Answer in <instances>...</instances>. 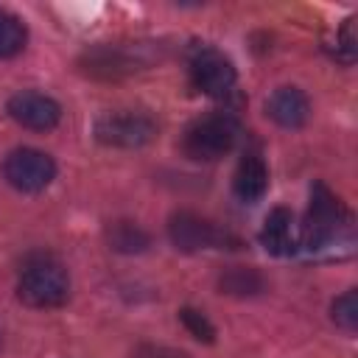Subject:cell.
<instances>
[{"mask_svg": "<svg viewBox=\"0 0 358 358\" xmlns=\"http://www.w3.org/2000/svg\"><path fill=\"white\" fill-rule=\"evenodd\" d=\"M299 241L308 252L324 249H347L352 246V215L341 204V199L322 182L310 187V204L305 213V224L299 227Z\"/></svg>", "mask_w": 358, "mask_h": 358, "instance_id": "cell-1", "label": "cell"}, {"mask_svg": "<svg viewBox=\"0 0 358 358\" xmlns=\"http://www.w3.org/2000/svg\"><path fill=\"white\" fill-rule=\"evenodd\" d=\"M17 296L28 308H59V305H64L67 296H70L67 268L50 255L31 257L20 271Z\"/></svg>", "mask_w": 358, "mask_h": 358, "instance_id": "cell-2", "label": "cell"}, {"mask_svg": "<svg viewBox=\"0 0 358 358\" xmlns=\"http://www.w3.org/2000/svg\"><path fill=\"white\" fill-rule=\"evenodd\" d=\"M241 134L238 120L229 112H210L193 120L182 134V151L187 159L196 162H215L232 151Z\"/></svg>", "mask_w": 358, "mask_h": 358, "instance_id": "cell-3", "label": "cell"}, {"mask_svg": "<svg viewBox=\"0 0 358 358\" xmlns=\"http://www.w3.org/2000/svg\"><path fill=\"white\" fill-rule=\"evenodd\" d=\"M168 238L179 252L238 249L241 246V241L235 235H229L215 221H210L199 213H190V210H179L168 218Z\"/></svg>", "mask_w": 358, "mask_h": 358, "instance_id": "cell-4", "label": "cell"}, {"mask_svg": "<svg viewBox=\"0 0 358 358\" xmlns=\"http://www.w3.org/2000/svg\"><path fill=\"white\" fill-rule=\"evenodd\" d=\"M157 137V120L137 109H115L95 120V140L109 148H143Z\"/></svg>", "mask_w": 358, "mask_h": 358, "instance_id": "cell-5", "label": "cell"}, {"mask_svg": "<svg viewBox=\"0 0 358 358\" xmlns=\"http://www.w3.org/2000/svg\"><path fill=\"white\" fill-rule=\"evenodd\" d=\"M3 176L20 193H42L56 179V162L50 154L22 145L3 159Z\"/></svg>", "mask_w": 358, "mask_h": 358, "instance_id": "cell-6", "label": "cell"}, {"mask_svg": "<svg viewBox=\"0 0 358 358\" xmlns=\"http://www.w3.org/2000/svg\"><path fill=\"white\" fill-rule=\"evenodd\" d=\"M190 81L199 92L210 95V98H227L235 90L238 73L232 67V62L215 50V48H199L190 56Z\"/></svg>", "mask_w": 358, "mask_h": 358, "instance_id": "cell-7", "label": "cell"}, {"mask_svg": "<svg viewBox=\"0 0 358 358\" xmlns=\"http://www.w3.org/2000/svg\"><path fill=\"white\" fill-rule=\"evenodd\" d=\"M143 48H123V45H98L81 56V70L92 78H123L148 64V59L140 56Z\"/></svg>", "mask_w": 358, "mask_h": 358, "instance_id": "cell-8", "label": "cell"}, {"mask_svg": "<svg viewBox=\"0 0 358 358\" xmlns=\"http://www.w3.org/2000/svg\"><path fill=\"white\" fill-rule=\"evenodd\" d=\"M8 115L14 123L31 129V131H50L59 126L62 120V106L59 101H53L50 95L45 92H36V90H20L8 98L6 103Z\"/></svg>", "mask_w": 358, "mask_h": 358, "instance_id": "cell-9", "label": "cell"}, {"mask_svg": "<svg viewBox=\"0 0 358 358\" xmlns=\"http://www.w3.org/2000/svg\"><path fill=\"white\" fill-rule=\"evenodd\" d=\"M260 246L274 257H288L299 246V227L288 207H274L260 227Z\"/></svg>", "mask_w": 358, "mask_h": 358, "instance_id": "cell-10", "label": "cell"}, {"mask_svg": "<svg viewBox=\"0 0 358 358\" xmlns=\"http://www.w3.org/2000/svg\"><path fill=\"white\" fill-rule=\"evenodd\" d=\"M266 115L282 129H302L310 117V101L299 87H277L266 101Z\"/></svg>", "mask_w": 358, "mask_h": 358, "instance_id": "cell-11", "label": "cell"}, {"mask_svg": "<svg viewBox=\"0 0 358 358\" xmlns=\"http://www.w3.org/2000/svg\"><path fill=\"white\" fill-rule=\"evenodd\" d=\"M232 190L241 201L246 204H257L266 190H268V165L260 157V151H246L235 168L232 176Z\"/></svg>", "mask_w": 358, "mask_h": 358, "instance_id": "cell-12", "label": "cell"}, {"mask_svg": "<svg viewBox=\"0 0 358 358\" xmlns=\"http://www.w3.org/2000/svg\"><path fill=\"white\" fill-rule=\"evenodd\" d=\"M106 243H109V249H115L120 255H140L151 246V235L137 221L117 218L106 227Z\"/></svg>", "mask_w": 358, "mask_h": 358, "instance_id": "cell-13", "label": "cell"}, {"mask_svg": "<svg viewBox=\"0 0 358 358\" xmlns=\"http://www.w3.org/2000/svg\"><path fill=\"white\" fill-rule=\"evenodd\" d=\"M218 288H221V294H229V296H255L266 288V280L257 268L232 266L218 277Z\"/></svg>", "mask_w": 358, "mask_h": 358, "instance_id": "cell-14", "label": "cell"}, {"mask_svg": "<svg viewBox=\"0 0 358 358\" xmlns=\"http://www.w3.org/2000/svg\"><path fill=\"white\" fill-rule=\"evenodd\" d=\"M25 42H28V28L22 25V20L0 8V59H11L22 53Z\"/></svg>", "mask_w": 358, "mask_h": 358, "instance_id": "cell-15", "label": "cell"}, {"mask_svg": "<svg viewBox=\"0 0 358 358\" xmlns=\"http://www.w3.org/2000/svg\"><path fill=\"white\" fill-rule=\"evenodd\" d=\"M333 59L341 62V64H352L355 56H358V34H355V17L344 20L338 28H336V39L333 45H327Z\"/></svg>", "mask_w": 358, "mask_h": 358, "instance_id": "cell-16", "label": "cell"}, {"mask_svg": "<svg viewBox=\"0 0 358 358\" xmlns=\"http://www.w3.org/2000/svg\"><path fill=\"white\" fill-rule=\"evenodd\" d=\"M330 319H333L341 330H347V333H352V330L358 327V294H355V288H350V291H344L341 296L333 299V305H330Z\"/></svg>", "mask_w": 358, "mask_h": 358, "instance_id": "cell-17", "label": "cell"}, {"mask_svg": "<svg viewBox=\"0 0 358 358\" xmlns=\"http://www.w3.org/2000/svg\"><path fill=\"white\" fill-rule=\"evenodd\" d=\"M179 319H182V324L187 327V333H190L193 338H199V341H204V344H213V341H215V327H213V322H210L201 310H196V308H182V310H179Z\"/></svg>", "mask_w": 358, "mask_h": 358, "instance_id": "cell-18", "label": "cell"}]
</instances>
